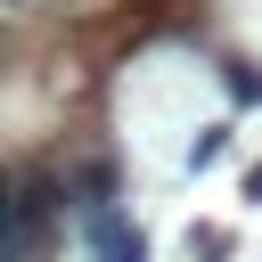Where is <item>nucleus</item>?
Here are the masks:
<instances>
[{"label":"nucleus","mask_w":262,"mask_h":262,"mask_svg":"<svg viewBox=\"0 0 262 262\" xmlns=\"http://www.w3.org/2000/svg\"><path fill=\"white\" fill-rule=\"evenodd\" d=\"M57 205H66V188H57L49 172H16V180H8V237H0V262H25V254L49 237Z\"/></svg>","instance_id":"1"},{"label":"nucleus","mask_w":262,"mask_h":262,"mask_svg":"<svg viewBox=\"0 0 262 262\" xmlns=\"http://www.w3.org/2000/svg\"><path fill=\"white\" fill-rule=\"evenodd\" d=\"M82 237L98 246V262H147V237H139L131 221H115V213H90V221H82Z\"/></svg>","instance_id":"2"},{"label":"nucleus","mask_w":262,"mask_h":262,"mask_svg":"<svg viewBox=\"0 0 262 262\" xmlns=\"http://www.w3.org/2000/svg\"><path fill=\"white\" fill-rule=\"evenodd\" d=\"M229 254H237V237L221 221H188V262H229Z\"/></svg>","instance_id":"3"},{"label":"nucleus","mask_w":262,"mask_h":262,"mask_svg":"<svg viewBox=\"0 0 262 262\" xmlns=\"http://www.w3.org/2000/svg\"><path fill=\"white\" fill-rule=\"evenodd\" d=\"M221 156H229V123H205V131L188 139V156H180V164H188V172H213Z\"/></svg>","instance_id":"4"},{"label":"nucleus","mask_w":262,"mask_h":262,"mask_svg":"<svg viewBox=\"0 0 262 262\" xmlns=\"http://www.w3.org/2000/svg\"><path fill=\"white\" fill-rule=\"evenodd\" d=\"M221 90H229L237 106H262V74H254L246 57H221Z\"/></svg>","instance_id":"5"},{"label":"nucleus","mask_w":262,"mask_h":262,"mask_svg":"<svg viewBox=\"0 0 262 262\" xmlns=\"http://www.w3.org/2000/svg\"><path fill=\"white\" fill-rule=\"evenodd\" d=\"M246 205H262V164H246Z\"/></svg>","instance_id":"6"}]
</instances>
